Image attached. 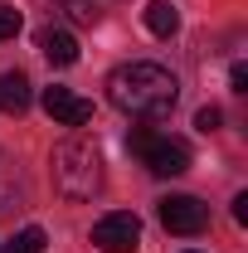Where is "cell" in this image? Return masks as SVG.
Wrapping results in <instances>:
<instances>
[{
	"instance_id": "1",
	"label": "cell",
	"mask_w": 248,
	"mask_h": 253,
	"mask_svg": "<svg viewBox=\"0 0 248 253\" xmlns=\"http://www.w3.org/2000/svg\"><path fill=\"white\" fill-rule=\"evenodd\" d=\"M107 97L112 107H122L126 117H165L180 97V83L170 68L161 63H146V59H131L122 68H112L107 78Z\"/></svg>"
},
{
	"instance_id": "2",
	"label": "cell",
	"mask_w": 248,
	"mask_h": 253,
	"mask_svg": "<svg viewBox=\"0 0 248 253\" xmlns=\"http://www.w3.org/2000/svg\"><path fill=\"white\" fill-rule=\"evenodd\" d=\"M54 185L63 200H93L102 190V151L88 136H63L54 146Z\"/></svg>"
},
{
	"instance_id": "3",
	"label": "cell",
	"mask_w": 248,
	"mask_h": 253,
	"mask_svg": "<svg viewBox=\"0 0 248 253\" xmlns=\"http://www.w3.org/2000/svg\"><path fill=\"white\" fill-rule=\"evenodd\" d=\"M126 146L141 156V166L151 175H185L190 170V146L170 131H151V126H131Z\"/></svg>"
},
{
	"instance_id": "4",
	"label": "cell",
	"mask_w": 248,
	"mask_h": 253,
	"mask_svg": "<svg viewBox=\"0 0 248 253\" xmlns=\"http://www.w3.org/2000/svg\"><path fill=\"white\" fill-rule=\"evenodd\" d=\"M156 214H161V224H165L170 234H185V239L209 229V205L195 200V195H165Z\"/></svg>"
},
{
	"instance_id": "5",
	"label": "cell",
	"mask_w": 248,
	"mask_h": 253,
	"mask_svg": "<svg viewBox=\"0 0 248 253\" xmlns=\"http://www.w3.org/2000/svg\"><path fill=\"white\" fill-rule=\"evenodd\" d=\"M93 244L107 249V253H131L141 244V219L131 210H112V214H102L93 224Z\"/></svg>"
},
{
	"instance_id": "6",
	"label": "cell",
	"mask_w": 248,
	"mask_h": 253,
	"mask_svg": "<svg viewBox=\"0 0 248 253\" xmlns=\"http://www.w3.org/2000/svg\"><path fill=\"white\" fill-rule=\"evenodd\" d=\"M39 102H44V112H49L59 126H88L93 122V102L78 97V93H68V88H44Z\"/></svg>"
},
{
	"instance_id": "7",
	"label": "cell",
	"mask_w": 248,
	"mask_h": 253,
	"mask_svg": "<svg viewBox=\"0 0 248 253\" xmlns=\"http://www.w3.org/2000/svg\"><path fill=\"white\" fill-rule=\"evenodd\" d=\"M39 49H44V59L54 63V68H73L78 63V39L59 25H49V30L39 34Z\"/></svg>"
},
{
	"instance_id": "8",
	"label": "cell",
	"mask_w": 248,
	"mask_h": 253,
	"mask_svg": "<svg viewBox=\"0 0 248 253\" xmlns=\"http://www.w3.org/2000/svg\"><path fill=\"white\" fill-rule=\"evenodd\" d=\"M30 102H34V93H30V78H25L20 68H15V73H0V112L20 117Z\"/></svg>"
},
{
	"instance_id": "9",
	"label": "cell",
	"mask_w": 248,
	"mask_h": 253,
	"mask_svg": "<svg viewBox=\"0 0 248 253\" xmlns=\"http://www.w3.org/2000/svg\"><path fill=\"white\" fill-rule=\"evenodd\" d=\"M146 30H151L156 39H170V34L180 30V10H175L170 0H151V5H146Z\"/></svg>"
},
{
	"instance_id": "10",
	"label": "cell",
	"mask_w": 248,
	"mask_h": 253,
	"mask_svg": "<svg viewBox=\"0 0 248 253\" xmlns=\"http://www.w3.org/2000/svg\"><path fill=\"white\" fill-rule=\"evenodd\" d=\"M44 244H49V239H44V229L30 224V229H20V234L5 244V253H44Z\"/></svg>"
},
{
	"instance_id": "11",
	"label": "cell",
	"mask_w": 248,
	"mask_h": 253,
	"mask_svg": "<svg viewBox=\"0 0 248 253\" xmlns=\"http://www.w3.org/2000/svg\"><path fill=\"white\" fill-rule=\"evenodd\" d=\"M63 10H68V20L73 25H97V0H63Z\"/></svg>"
},
{
	"instance_id": "12",
	"label": "cell",
	"mask_w": 248,
	"mask_h": 253,
	"mask_svg": "<svg viewBox=\"0 0 248 253\" xmlns=\"http://www.w3.org/2000/svg\"><path fill=\"white\" fill-rule=\"evenodd\" d=\"M20 25H25V20H20V10H15V5H0V44H5V39H15Z\"/></svg>"
},
{
	"instance_id": "13",
	"label": "cell",
	"mask_w": 248,
	"mask_h": 253,
	"mask_svg": "<svg viewBox=\"0 0 248 253\" xmlns=\"http://www.w3.org/2000/svg\"><path fill=\"white\" fill-rule=\"evenodd\" d=\"M219 122H224V112H219V107H200V112H195V126H200L205 136H209V131H214Z\"/></svg>"
},
{
	"instance_id": "14",
	"label": "cell",
	"mask_w": 248,
	"mask_h": 253,
	"mask_svg": "<svg viewBox=\"0 0 248 253\" xmlns=\"http://www.w3.org/2000/svg\"><path fill=\"white\" fill-rule=\"evenodd\" d=\"M229 88L234 93H248V63H234L229 68Z\"/></svg>"
},
{
	"instance_id": "15",
	"label": "cell",
	"mask_w": 248,
	"mask_h": 253,
	"mask_svg": "<svg viewBox=\"0 0 248 253\" xmlns=\"http://www.w3.org/2000/svg\"><path fill=\"white\" fill-rule=\"evenodd\" d=\"M234 219L248 224V190H244V195H234Z\"/></svg>"
},
{
	"instance_id": "16",
	"label": "cell",
	"mask_w": 248,
	"mask_h": 253,
	"mask_svg": "<svg viewBox=\"0 0 248 253\" xmlns=\"http://www.w3.org/2000/svg\"><path fill=\"white\" fill-rule=\"evenodd\" d=\"M185 253H195V249H185Z\"/></svg>"
}]
</instances>
